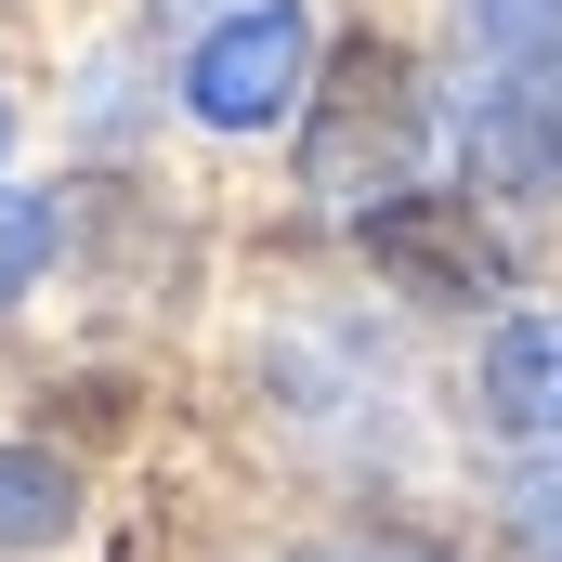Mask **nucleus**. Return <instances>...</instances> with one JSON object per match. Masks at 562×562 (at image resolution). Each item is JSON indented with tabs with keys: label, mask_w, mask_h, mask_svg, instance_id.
<instances>
[{
	"label": "nucleus",
	"mask_w": 562,
	"mask_h": 562,
	"mask_svg": "<svg viewBox=\"0 0 562 562\" xmlns=\"http://www.w3.org/2000/svg\"><path fill=\"white\" fill-rule=\"evenodd\" d=\"M301 79H314V26L288 13V0H262V13H236V26H210V53H196V119L210 132H262V119H288L301 105Z\"/></svg>",
	"instance_id": "obj_1"
},
{
	"label": "nucleus",
	"mask_w": 562,
	"mask_h": 562,
	"mask_svg": "<svg viewBox=\"0 0 562 562\" xmlns=\"http://www.w3.org/2000/svg\"><path fill=\"white\" fill-rule=\"evenodd\" d=\"M471 170H484V196H550L562 183V79H484L471 92Z\"/></svg>",
	"instance_id": "obj_2"
},
{
	"label": "nucleus",
	"mask_w": 562,
	"mask_h": 562,
	"mask_svg": "<svg viewBox=\"0 0 562 562\" xmlns=\"http://www.w3.org/2000/svg\"><path fill=\"white\" fill-rule=\"evenodd\" d=\"M484 419L524 445H562V314H510L484 340Z\"/></svg>",
	"instance_id": "obj_3"
},
{
	"label": "nucleus",
	"mask_w": 562,
	"mask_h": 562,
	"mask_svg": "<svg viewBox=\"0 0 562 562\" xmlns=\"http://www.w3.org/2000/svg\"><path fill=\"white\" fill-rule=\"evenodd\" d=\"M458 53L484 79H562V0H458Z\"/></svg>",
	"instance_id": "obj_4"
},
{
	"label": "nucleus",
	"mask_w": 562,
	"mask_h": 562,
	"mask_svg": "<svg viewBox=\"0 0 562 562\" xmlns=\"http://www.w3.org/2000/svg\"><path fill=\"white\" fill-rule=\"evenodd\" d=\"M367 249H380V262H419L431 288H484V249H471V236H458L431 196H393V210H367Z\"/></svg>",
	"instance_id": "obj_5"
},
{
	"label": "nucleus",
	"mask_w": 562,
	"mask_h": 562,
	"mask_svg": "<svg viewBox=\"0 0 562 562\" xmlns=\"http://www.w3.org/2000/svg\"><path fill=\"white\" fill-rule=\"evenodd\" d=\"M66 510H79V484H66V458H0V537H66Z\"/></svg>",
	"instance_id": "obj_6"
},
{
	"label": "nucleus",
	"mask_w": 562,
	"mask_h": 562,
	"mask_svg": "<svg viewBox=\"0 0 562 562\" xmlns=\"http://www.w3.org/2000/svg\"><path fill=\"white\" fill-rule=\"evenodd\" d=\"M40 262H53V210H40V196H13V183H0V301H13V288L40 276Z\"/></svg>",
	"instance_id": "obj_7"
},
{
	"label": "nucleus",
	"mask_w": 562,
	"mask_h": 562,
	"mask_svg": "<svg viewBox=\"0 0 562 562\" xmlns=\"http://www.w3.org/2000/svg\"><path fill=\"white\" fill-rule=\"evenodd\" d=\"M524 550L562 562V484H524Z\"/></svg>",
	"instance_id": "obj_8"
},
{
	"label": "nucleus",
	"mask_w": 562,
	"mask_h": 562,
	"mask_svg": "<svg viewBox=\"0 0 562 562\" xmlns=\"http://www.w3.org/2000/svg\"><path fill=\"white\" fill-rule=\"evenodd\" d=\"M314 562H431V550H314Z\"/></svg>",
	"instance_id": "obj_9"
},
{
	"label": "nucleus",
	"mask_w": 562,
	"mask_h": 562,
	"mask_svg": "<svg viewBox=\"0 0 562 562\" xmlns=\"http://www.w3.org/2000/svg\"><path fill=\"white\" fill-rule=\"evenodd\" d=\"M0 144H13V105H0Z\"/></svg>",
	"instance_id": "obj_10"
}]
</instances>
